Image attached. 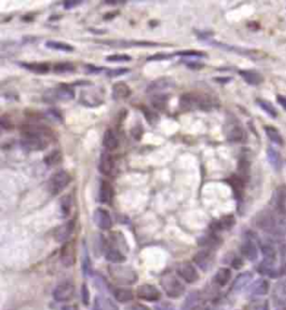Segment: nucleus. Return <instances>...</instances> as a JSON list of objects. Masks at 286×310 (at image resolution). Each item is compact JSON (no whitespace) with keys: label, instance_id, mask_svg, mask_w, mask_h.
<instances>
[{"label":"nucleus","instance_id":"0eeeda50","mask_svg":"<svg viewBox=\"0 0 286 310\" xmlns=\"http://www.w3.org/2000/svg\"><path fill=\"white\" fill-rule=\"evenodd\" d=\"M272 299L275 310H286V281H279L273 288Z\"/></svg>","mask_w":286,"mask_h":310},{"label":"nucleus","instance_id":"6ab92c4d","mask_svg":"<svg viewBox=\"0 0 286 310\" xmlns=\"http://www.w3.org/2000/svg\"><path fill=\"white\" fill-rule=\"evenodd\" d=\"M94 222L102 230H110L112 228V219L110 213L104 209H96L94 212Z\"/></svg>","mask_w":286,"mask_h":310},{"label":"nucleus","instance_id":"7ed1b4c3","mask_svg":"<svg viewBox=\"0 0 286 310\" xmlns=\"http://www.w3.org/2000/svg\"><path fill=\"white\" fill-rule=\"evenodd\" d=\"M109 273L112 280L122 286L133 285L138 281V273L132 268L125 267V265H111L109 268Z\"/></svg>","mask_w":286,"mask_h":310},{"label":"nucleus","instance_id":"5fc2aeb1","mask_svg":"<svg viewBox=\"0 0 286 310\" xmlns=\"http://www.w3.org/2000/svg\"><path fill=\"white\" fill-rule=\"evenodd\" d=\"M231 265L234 269H240L241 267H243V261L236 256V258H234V260L231 261Z\"/></svg>","mask_w":286,"mask_h":310},{"label":"nucleus","instance_id":"603ef678","mask_svg":"<svg viewBox=\"0 0 286 310\" xmlns=\"http://www.w3.org/2000/svg\"><path fill=\"white\" fill-rule=\"evenodd\" d=\"M144 113H145V118H146V120L149 121L150 123H154L155 122V120H156V116L155 114L153 113V112H149L147 111L146 109H144Z\"/></svg>","mask_w":286,"mask_h":310},{"label":"nucleus","instance_id":"680f3d73","mask_svg":"<svg viewBox=\"0 0 286 310\" xmlns=\"http://www.w3.org/2000/svg\"><path fill=\"white\" fill-rule=\"evenodd\" d=\"M63 310H77V308H76L75 306H65Z\"/></svg>","mask_w":286,"mask_h":310},{"label":"nucleus","instance_id":"bb28decb","mask_svg":"<svg viewBox=\"0 0 286 310\" xmlns=\"http://www.w3.org/2000/svg\"><path fill=\"white\" fill-rule=\"evenodd\" d=\"M51 93V99L54 100H71L73 99L75 93L74 90L72 87H70L69 85H61L60 87L55 88L54 91L49 92Z\"/></svg>","mask_w":286,"mask_h":310},{"label":"nucleus","instance_id":"1a4fd4ad","mask_svg":"<svg viewBox=\"0 0 286 310\" xmlns=\"http://www.w3.org/2000/svg\"><path fill=\"white\" fill-rule=\"evenodd\" d=\"M194 262L203 271H209L213 268V264L214 262V254L213 250L205 249L197 252L194 256Z\"/></svg>","mask_w":286,"mask_h":310},{"label":"nucleus","instance_id":"f8f14e48","mask_svg":"<svg viewBox=\"0 0 286 310\" xmlns=\"http://www.w3.org/2000/svg\"><path fill=\"white\" fill-rule=\"evenodd\" d=\"M75 287L73 283L64 282L58 285L53 291V298L58 303H63V301H69L74 297Z\"/></svg>","mask_w":286,"mask_h":310},{"label":"nucleus","instance_id":"9d476101","mask_svg":"<svg viewBox=\"0 0 286 310\" xmlns=\"http://www.w3.org/2000/svg\"><path fill=\"white\" fill-rule=\"evenodd\" d=\"M272 205L279 215L286 219V188L279 187L272 195Z\"/></svg>","mask_w":286,"mask_h":310},{"label":"nucleus","instance_id":"5701e85b","mask_svg":"<svg viewBox=\"0 0 286 310\" xmlns=\"http://www.w3.org/2000/svg\"><path fill=\"white\" fill-rule=\"evenodd\" d=\"M48 141L37 138H28V137H24L21 140V146L26 150L29 152H36V150H43L47 147Z\"/></svg>","mask_w":286,"mask_h":310},{"label":"nucleus","instance_id":"9b49d317","mask_svg":"<svg viewBox=\"0 0 286 310\" xmlns=\"http://www.w3.org/2000/svg\"><path fill=\"white\" fill-rule=\"evenodd\" d=\"M240 252L249 261H256L258 258V246L252 234H248L240 245Z\"/></svg>","mask_w":286,"mask_h":310},{"label":"nucleus","instance_id":"7c9ffc66","mask_svg":"<svg viewBox=\"0 0 286 310\" xmlns=\"http://www.w3.org/2000/svg\"><path fill=\"white\" fill-rule=\"evenodd\" d=\"M94 310H119V308L111 299L97 296L94 301Z\"/></svg>","mask_w":286,"mask_h":310},{"label":"nucleus","instance_id":"8fccbe9b","mask_svg":"<svg viewBox=\"0 0 286 310\" xmlns=\"http://www.w3.org/2000/svg\"><path fill=\"white\" fill-rule=\"evenodd\" d=\"M178 55H185V56H204L203 53L197 51H182L177 53Z\"/></svg>","mask_w":286,"mask_h":310},{"label":"nucleus","instance_id":"c85d7f7f","mask_svg":"<svg viewBox=\"0 0 286 310\" xmlns=\"http://www.w3.org/2000/svg\"><path fill=\"white\" fill-rule=\"evenodd\" d=\"M227 183L231 186L236 198H241V196H243V194H244V188H245V181L243 177L234 175V176H231L230 178L227 179Z\"/></svg>","mask_w":286,"mask_h":310},{"label":"nucleus","instance_id":"c756f323","mask_svg":"<svg viewBox=\"0 0 286 310\" xmlns=\"http://www.w3.org/2000/svg\"><path fill=\"white\" fill-rule=\"evenodd\" d=\"M103 146L107 150H114L119 147V138L114 130L109 129L105 131L104 137H103Z\"/></svg>","mask_w":286,"mask_h":310},{"label":"nucleus","instance_id":"ddd939ff","mask_svg":"<svg viewBox=\"0 0 286 310\" xmlns=\"http://www.w3.org/2000/svg\"><path fill=\"white\" fill-rule=\"evenodd\" d=\"M137 296L145 301H158L161 298V292L156 287L145 283L137 288Z\"/></svg>","mask_w":286,"mask_h":310},{"label":"nucleus","instance_id":"72a5a7b5","mask_svg":"<svg viewBox=\"0 0 286 310\" xmlns=\"http://www.w3.org/2000/svg\"><path fill=\"white\" fill-rule=\"evenodd\" d=\"M114 298L119 301V303H129V301H132L134 296L132 290L127 289V288H116L113 290Z\"/></svg>","mask_w":286,"mask_h":310},{"label":"nucleus","instance_id":"f704fd0d","mask_svg":"<svg viewBox=\"0 0 286 310\" xmlns=\"http://www.w3.org/2000/svg\"><path fill=\"white\" fill-rule=\"evenodd\" d=\"M105 259L112 263L119 264L124 262L125 256L123 253H121V251L115 249V247H107L105 250Z\"/></svg>","mask_w":286,"mask_h":310},{"label":"nucleus","instance_id":"412c9836","mask_svg":"<svg viewBox=\"0 0 286 310\" xmlns=\"http://www.w3.org/2000/svg\"><path fill=\"white\" fill-rule=\"evenodd\" d=\"M114 169V159L112 155L107 152L101 154L100 161H98V170L101 174L105 176H110Z\"/></svg>","mask_w":286,"mask_h":310},{"label":"nucleus","instance_id":"a211bd4d","mask_svg":"<svg viewBox=\"0 0 286 310\" xmlns=\"http://www.w3.org/2000/svg\"><path fill=\"white\" fill-rule=\"evenodd\" d=\"M227 139L230 141V143H243L246 140V132L244 131L243 128L237 123H231V125H228V129L226 131Z\"/></svg>","mask_w":286,"mask_h":310},{"label":"nucleus","instance_id":"37998d69","mask_svg":"<svg viewBox=\"0 0 286 310\" xmlns=\"http://www.w3.org/2000/svg\"><path fill=\"white\" fill-rule=\"evenodd\" d=\"M245 310H270L267 300H253L246 306Z\"/></svg>","mask_w":286,"mask_h":310},{"label":"nucleus","instance_id":"c9c22d12","mask_svg":"<svg viewBox=\"0 0 286 310\" xmlns=\"http://www.w3.org/2000/svg\"><path fill=\"white\" fill-rule=\"evenodd\" d=\"M264 130H265V134L267 136V138L270 139L273 144H275L277 146H282L284 144V140H283V138H282L280 131L277 130L276 128L271 127V126H266L265 128H264Z\"/></svg>","mask_w":286,"mask_h":310},{"label":"nucleus","instance_id":"dca6fc26","mask_svg":"<svg viewBox=\"0 0 286 310\" xmlns=\"http://www.w3.org/2000/svg\"><path fill=\"white\" fill-rule=\"evenodd\" d=\"M271 286L270 282L266 279H257L256 281L253 282L252 285L249 287V296L250 297H261V296H265L270 292Z\"/></svg>","mask_w":286,"mask_h":310},{"label":"nucleus","instance_id":"4d7b16f0","mask_svg":"<svg viewBox=\"0 0 286 310\" xmlns=\"http://www.w3.org/2000/svg\"><path fill=\"white\" fill-rule=\"evenodd\" d=\"M1 126L3 129H11V123L10 122H6V118H4V116L1 118Z\"/></svg>","mask_w":286,"mask_h":310},{"label":"nucleus","instance_id":"a878e982","mask_svg":"<svg viewBox=\"0 0 286 310\" xmlns=\"http://www.w3.org/2000/svg\"><path fill=\"white\" fill-rule=\"evenodd\" d=\"M239 75L243 78L246 82L250 85H259L264 81V78L261 73H258L257 71L253 70H241L239 71Z\"/></svg>","mask_w":286,"mask_h":310},{"label":"nucleus","instance_id":"f3484780","mask_svg":"<svg viewBox=\"0 0 286 310\" xmlns=\"http://www.w3.org/2000/svg\"><path fill=\"white\" fill-rule=\"evenodd\" d=\"M79 101L82 102L84 105H86V107L92 108V107H97V105H100L103 102V99L100 95V93H97L95 91L84 90L80 92Z\"/></svg>","mask_w":286,"mask_h":310},{"label":"nucleus","instance_id":"2eb2a0df","mask_svg":"<svg viewBox=\"0 0 286 310\" xmlns=\"http://www.w3.org/2000/svg\"><path fill=\"white\" fill-rule=\"evenodd\" d=\"M76 259L75 245L73 242H66L61 250V262L66 268L73 267Z\"/></svg>","mask_w":286,"mask_h":310},{"label":"nucleus","instance_id":"473e14b6","mask_svg":"<svg viewBox=\"0 0 286 310\" xmlns=\"http://www.w3.org/2000/svg\"><path fill=\"white\" fill-rule=\"evenodd\" d=\"M220 242H221L220 238L216 235V233L213 232L212 234H207V235L200 237L199 244L206 246V249L212 250L214 249V247H217L219 244H220Z\"/></svg>","mask_w":286,"mask_h":310},{"label":"nucleus","instance_id":"052dcab7","mask_svg":"<svg viewBox=\"0 0 286 310\" xmlns=\"http://www.w3.org/2000/svg\"><path fill=\"white\" fill-rule=\"evenodd\" d=\"M190 310H209V308L206 307V306L204 305H197V306H194L192 308H190Z\"/></svg>","mask_w":286,"mask_h":310},{"label":"nucleus","instance_id":"39448f33","mask_svg":"<svg viewBox=\"0 0 286 310\" xmlns=\"http://www.w3.org/2000/svg\"><path fill=\"white\" fill-rule=\"evenodd\" d=\"M20 132L22 137H28V138H37L43 140H49L52 138L53 132L49 128L40 125H22L20 128Z\"/></svg>","mask_w":286,"mask_h":310},{"label":"nucleus","instance_id":"e433bc0d","mask_svg":"<svg viewBox=\"0 0 286 310\" xmlns=\"http://www.w3.org/2000/svg\"><path fill=\"white\" fill-rule=\"evenodd\" d=\"M267 158L268 161H270L271 166L274 168L276 171H279L282 168V158L280 156V154L276 152L274 148H267Z\"/></svg>","mask_w":286,"mask_h":310},{"label":"nucleus","instance_id":"423d86ee","mask_svg":"<svg viewBox=\"0 0 286 310\" xmlns=\"http://www.w3.org/2000/svg\"><path fill=\"white\" fill-rule=\"evenodd\" d=\"M72 177L69 172L65 170H60L54 174L49 180V190L53 195L61 193L63 189L66 188L71 183Z\"/></svg>","mask_w":286,"mask_h":310},{"label":"nucleus","instance_id":"79ce46f5","mask_svg":"<svg viewBox=\"0 0 286 310\" xmlns=\"http://www.w3.org/2000/svg\"><path fill=\"white\" fill-rule=\"evenodd\" d=\"M25 69L31 71L35 73H46L48 72L49 66L47 63H29V64H22Z\"/></svg>","mask_w":286,"mask_h":310},{"label":"nucleus","instance_id":"4c0bfd02","mask_svg":"<svg viewBox=\"0 0 286 310\" xmlns=\"http://www.w3.org/2000/svg\"><path fill=\"white\" fill-rule=\"evenodd\" d=\"M152 107L156 110H164L168 105V96L160 93V94H155L152 96L151 99Z\"/></svg>","mask_w":286,"mask_h":310},{"label":"nucleus","instance_id":"de8ad7c7","mask_svg":"<svg viewBox=\"0 0 286 310\" xmlns=\"http://www.w3.org/2000/svg\"><path fill=\"white\" fill-rule=\"evenodd\" d=\"M124 310H151V309L149 307H146V306L143 305V304L134 303V304L127 306Z\"/></svg>","mask_w":286,"mask_h":310},{"label":"nucleus","instance_id":"49530a36","mask_svg":"<svg viewBox=\"0 0 286 310\" xmlns=\"http://www.w3.org/2000/svg\"><path fill=\"white\" fill-rule=\"evenodd\" d=\"M130 60H131V57L125 54H113L106 57V61L110 62H125Z\"/></svg>","mask_w":286,"mask_h":310},{"label":"nucleus","instance_id":"a18cd8bd","mask_svg":"<svg viewBox=\"0 0 286 310\" xmlns=\"http://www.w3.org/2000/svg\"><path fill=\"white\" fill-rule=\"evenodd\" d=\"M72 209V202L69 195L65 197H63V199L61 201V212L63 216H67L70 214Z\"/></svg>","mask_w":286,"mask_h":310},{"label":"nucleus","instance_id":"3c124183","mask_svg":"<svg viewBox=\"0 0 286 310\" xmlns=\"http://www.w3.org/2000/svg\"><path fill=\"white\" fill-rule=\"evenodd\" d=\"M187 66L194 70H199L204 68V64L199 63V62H187Z\"/></svg>","mask_w":286,"mask_h":310},{"label":"nucleus","instance_id":"a19ab883","mask_svg":"<svg viewBox=\"0 0 286 310\" xmlns=\"http://www.w3.org/2000/svg\"><path fill=\"white\" fill-rule=\"evenodd\" d=\"M46 46L49 48H53V50L62 51V52H72L74 50L73 46L70 45V44L57 42V41H48L46 42Z\"/></svg>","mask_w":286,"mask_h":310},{"label":"nucleus","instance_id":"c03bdc74","mask_svg":"<svg viewBox=\"0 0 286 310\" xmlns=\"http://www.w3.org/2000/svg\"><path fill=\"white\" fill-rule=\"evenodd\" d=\"M74 65L69 63V62H64V63H57L54 65L53 70L55 71L56 73H67L74 71Z\"/></svg>","mask_w":286,"mask_h":310},{"label":"nucleus","instance_id":"aec40b11","mask_svg":"<svg viewBox=\"0 0 286 310\" xmlns=\"http://www.w3.org/2000/svg\"><path fill=\"white\" fill-rule=\"evenodd\" d=\"M235 218L232 215H225L222 216L221 219H219L217 221L210 225V229L214 233L221 232V231H228L235 225Z\"/></svg>","mask_w":286,"mask_h":310},{"label":"nucleus","instance_id":"cd10ccee","mask_svg":"<svg viewBox=\"0 0 286 310\" xmlns=\"http://www.w3.org/2000/svg\"><path fill=\"white\" fill-rule=\"evenodd\" d=\"M131 94V88L123 82L115 83L113 87H112V96L114 97L115 100H122L127 99Z\"/></svg>","mask_w":286,"mask_h":310},{"label":"nucleus","instance_id":"f03ea898","mask_svg":"<svg viewBox=\"0 0 286 310\" xmlns=\"http://www.w3.org/2000/svg\"><path fill=\"white\" fill-rule=\"evenodd\" d=\"M217 105L216 97L204 93H186L180 99V107L183 110H203L208 111Z\"/></svg>","mask_w":286,"mask_h":310},{"label":"nucleus","instance_id":"ea45409f","mask_svg":"<svg viewBox=\"0 0 286 310\" xmlns=\"http://www.w3.org/2000/svg\"><path fill=\"white\" fill-rule=\"evenodd\" d=\"M256 102H257V104L259 105V108H261L263 111H265L268 116L272 117V118L277 117L276 109L274 108V105H273L271 102H268L266 100H262V99H258Z\"/></svg>","mask_w":286,"mask_h":310},{"label":"nucleus","instance_id":"20e7f679","mask_svg":"<svg viewBox=\"0 0 286 310\" xmlns=\"http://www.w3.org/2000/svg\"><path fill=\"white\" fill-rule=\"evenodd\" d=\"M160 285L162 287L165 295L170 297V298H179V297L185 294L186 290V287L183 286V283L171 273L163 274L160 279Z\"/></svg>","mask_w":286,"mask_h":310},{"label":"nucleus","instance_id":"58836bf2","mask_svg":"<svg viewBox=\"0 0 286 310\" xmlns=\"http://www.w3.org/2000/svg\"><path fill=\"white\" fill-rule=\"evenodd\" d=\"M63 156L60 150H54V152L49 153L46 157L44 158V162L47 166H56L62 161Z\"/></svg>","mask_w":286,"mask_h":310},{"label":"nucleus","instance_id":"4468645a","mask_svg":"<svg viewBox=\"0 0 286 310\" xmlns=\"http://www.w3.org/2000/svg\"><path fill=\"white\" fill-rule=\"evenodd\" d=\"M174 85V81L171 78H159L152 81L146 87V93H152V94H160V92H162L167 88L172 87Z\"/></svg>","mask_w":286,"mask_h":310},{"label":"nucleus","instance_id":"b1692460","mask_svg":"<svg viewBox=\"0 0 286 310\" xmlns=\"http://www.w3.org/2000/svg\"><path fill=\"white\" fill-rule=\"evenodd\" d=\"M113 187L107 180H102L100 185V193H98V199L103 204H111L113 201Z\"/></svg>","mask_w":286,"mask_h":310},{"label":"nucleus","instance_id":"864d4df0","mask_svg":"<svg viewBox=\"0 0 286 310\" xmlns=\"http://www.w3.org/2000/svg\"><path fill=\"white\" fill-rule=\"evenodd\" d=\"M82 296H83V303H84V305H87L88 300H89V294H88V291H87L86 286H83Z\"/></svg>","mask_w":286,"mask_h":310},{"label":"nucleus","instance_id":"2f4dec72","mask_svg":"<svg viewBox=\"0 0 286 310\" xmlns=\"http://www.w3.org/2000/svg\"><path fill=\"white\" fill-rule=\"evenodd\" d=\"M231 279V271L227 268H220L214 277V281L219 287H225Z\"/></svg>","mask_w":286,"mask_h":310},{"label":"nucleus","instance_id":"393cba45","mask_svg":"<svg viewBox=\"0 0 286 310\" xmlns=\"http://www.w3.org/2000/svg\"><path fill=\"white\" fill-rule=\"evenodd\" d=\"M73 230H74V221H70V222L61 225L60 228H57L55 233H54V235H55V238L58 242L66 243V241L69 240V237L71 236L72 232H73Z\"/></svg>","mask_w":286,"mask_h":310},{"label":"nucleus","instance_id":"bf43d9fd","mask_svg":"<svg viewBox=\"0 0 286 310\" xmlns=\"http://www.w3.org/2000/svg\"><path fill=\"white\" fill-rule=\"evenodd\" d=\"M79 3H80L79 1H67L64 3V6L65 8H67V9H70V8H73L76 5H79Z\"/></svg>","mask_w":286,"mask_h":310},{"label":"nucleus","instance_id":"09e8293b","mask_svg":"<svg viewBox=\"0 0 286 310\" xmlns=\"http://www.w3.org/2000/svg\"><path fill=\"white\" fill-rule=\"evenodd\" d=\"M129 71V69H118V70H111L110 72H107V74L110 75V77H119V75H122V74H125Z\"/></svg>","mask_w":286,"mask_h":310},{"label":"nucleus","instance_id":"f257e3e1","mask_svg":"<svg viewBox=\"0 0 286 310\" xmlns=\"http://www.w3.org/2000/svg\"><path fill=\"white\" fill-rule=\"evenodd\" d=\"M257 228L262 231L274 234V235H282L286 233V219L276 213H273L272 211H262L256 215L255 219Z\"/></svg>","mask_w":286,"mask_h":310},{"label":"nucleus","instance_id":"6e6d98bb","mask_svg":"<svg viewBox=\"0 0 286 310\" xmlns=\"http://www.w3.org/2000/svg\"><path fill=\"white\" fill-rule=\"evenodd\" d=\"M167 57H169L168 55H164L163 53H158V54L156 55H154V56H151V57H149V61H154V60H164V59H167Z\"/></svg>","mask_w":286,"mask_h":310},{"label":"nucleus","instance_id":"4be33fe9","mask_svg":"<svg viewBox=\"0 0 286 310\" xmlns=\"http://www.w3.org/2000/svg\"><path fill=\"white\" fill-rule=\"evenodd\" d=\"M253 280V273L249 271H246L240 273L239 276H237V278L232 282L231 290L235 292H239L241 290H244L246 287H248L250 285V282Z\"/></svg>","mask_w":286,"mask_h":310},{"label":"nucleus","instance_id":"13d9d810","mask_svg":"<svg viewBox=\"0 0 286 310\" xmlns=\"http://www.w3.org/2000/svg\"><path fill=\"white\" fill-rule=\"evenodd\" d=\"M277 101H279V103L283 107L284 109H286V96H281L279 95L277 96Z\"/></svg>","mask_w":286,"mask_h":310},{"label":"nucleus","instance_id":"6e6552de","mask_svg":"<svg viewBox=\"0 0 286 310\" xmlns=\"http://www.w3.org/2000/svg\"><path fill=\"white\" fill-rule=\"evenodd\" d=\"M177 274L187 283H195L199 280V273L190 262H181L177 267Z\"/></svg>","mask_w":286,"mask_h":310}]
</instances>
